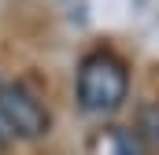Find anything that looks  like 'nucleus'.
<instances>
[{"label":"nucleus","mask_w":159,"mask_h":155,"mask_svg":"<svg viewBox=\"0 0 159 155\" xmlns=\"http://www.w3.org/2000/svg\"><path fill=\"white\" fill-rule=\"evenodd\" d=\"M129 92V70L115 52L96 48L78 67V107L85 115H111L119 111Z\"/></svg>","instance_id":"obj_1"},{"label":"nucleus","mask_w":159,"mask_h":155,"mask_svg":"<svg viewBox=\"0 0 159 155\" xmlns=\"http://www.w3.org/2000/svg\"><path fill=\"white\" fill-rule=\"evenodd\" d=\"M0 122H4L7 137H19V140H37L52 126L48 107L41 104L37 92L26 89L22 81L0 85Z\"/></svg>","instance_id":"obj_2"},{"label":"nucleus","mask_w":159,"mask_h":155,"mask_svg":"<svg viewBox=\"0 0 159 155\" xmlns=\"http://www.w3.org/2000/svg\"><path fill=\"white\" fill-rule=\"evenodd\" d=\"M133 137L144 152L159 155V104H144L137 111V126H133Z\"/></svg>","instance_id":"obj_3"},{"label":"nucleus","mask_w":159,"mask_h":155,"mask_svg":"<svg viewBox=\"0 0 159 155\" xmlns=\"http://www.w3.org/2000/svg\"><path fill=\"white\" fill-rule=\"evenodd\" d=\"M11 137H7V129H4V122H0V144H7Z\"/></svg>","instance_id":"obj_4"}]
</instances>
